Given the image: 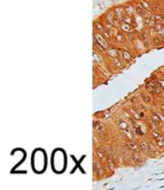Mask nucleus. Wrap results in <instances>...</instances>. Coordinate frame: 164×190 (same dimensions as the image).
<instances>
[{"mask_svg":"<svg viewBox=\"0 0 164 190\" xmlns=\"http://www.w3.org/2000/svg\"><path fill=\"white\" fill-rule=\"evenodd\" d=\"M94 39H95L96 41H97L98 44H101L103 47H105L106 49H108V43H107V40H106V38L104 37L103 35H102L101 33H95L94 34Z\"/></svg>","mask_w":164,"mask_h":190,"instance_id":"1","label":"nucleus"},{"mask_svg":"<svg viewBox=\"0 0 164 190\" xmlns=\"http://www.w3.org/2000/svg\"><path fill=\"white\" fill-rule=\"evenodd\" d=\"M105 20L107 22H109L112 26H116L117 22H118V19H117L116 16H115V12H114V10H111V11H108L107 14H106Z\"/></svg>","mask_w":164,"mask_h":190,"instance_id":"2","label":"nucleus"},{"mask_svg":"<svg viewBox=\"0 0 164 190\" xmlns=\"http://www.w3.org/2000/svg\"><path fill=\"white\" fill-rule=\"evenodd\" d=\"M145 88H146V91L148 93H152V94H155L156 92V88H157V85L155 84V82L153 79L148 80L146 82V85H145Z\"/></svg>","mask_w":164,"mask_h":190,"instance_id":"3","label":"nucleus"},{"mask_svg":"<svg viewBox=\"0 0 164 190\" xmlns=\"http://www.w3.org/2000/svg\"><path fill=\"white\" fill-rule=\"evenodd\" d=\"M114 12H115V16L117 19H118V21H122V19H123L124 15H125V9L123 7H116V8L114 9Z\"/></svg>","mask_w":164,"mask_h":190,"instance_id":"4","label":"nucleus"},{"mask_svg":"<svg viewBox=\"0 0 164 190\" xmlns=\"http://www.w3.org/2000/svg\"><path fill=\"white\" fill-rule=\"evenodd\" d=\"M119 29H121L122 33H126L127 34L128 32H131V30H132V25L126 24V22L122 21L121 25H119Z\"/></svg>","mask_w":164,"mask_h":190,"instance_id":"5","label":"nucleus"},{"mask_svg":"<svg viewBox=\"0 0 164 190\" xmlns=\"http://www.w3.org/2000/svg\"><path fill=\"white\" fill-rule=\"evenodd\" d=\"M107 55L111 57V58H117L119 56V53H118V49L116 48H111V49H107Z\"/></svg>","mask_w":164,"mask_h":190,"instance_id":"6","label":"nucleus"},{"mask_svg":"<svg viewBox=\"0 0 164 190\" xmlns=\"http://www.w3.org/2000/svg\"><path fill=\"white\" fill-rule=\"evenodd\" d=\"M146 8H145L144 6H143V4L142 2H140V4H137V6H136V14L139 15V16H142L143 17V15H144V12L146 11Z\"/></svg>","mask_w":164,"mask_h":190,"instance_id":"7","label":"nucleus"},{"mask_svg":"<svg viewBox=\"0 0 164 190\" xmlns=\"http://www.w3.org/2000/svg\"><path fill=\"white\" fill-rule=\"evenodd\" d=\"M124 9H125V15H128V16H131V17L136 12V10H134V7H133L132 5H127Z\"/></svg>","mask_w":164,"mask_h":190,"instance_id":"8","label":"nucleus"},{"mask_svg":"<svg viewBox=\"0 0 164 190\" xmlns=\"http://www.w3.org/2000/svg\"><path fill=\"white\" fill-rule=\"evenodd\" d=\"M121 58L123 59V61H125V62H128L129 59L132 58V55H131V53H128L127 50H122L121 51Z\"/></svg>","mask_w":164,"mask_h":190,"instance_id":"9","label":"nucleus"},{"mask_svg":"<svg viewBox=\"0 0 164 190\" xmlns=\"http://www.w3.org/2000/svg\"><path fill=\"white\" fill-rule=\"evenodd\" d=\"M94 129H95V131L98 132V133H103L105 127H104V125L101 124L100 122H94Z\"/></svg>","mask_w":164,"mask_h":190,"instance_id":"10","label":"nucleus"},{"mask_svg":"<svg viewBox=\"0 0 164 190\" xmlns=\"http://www.w3.org/2000/svg\"><path fill=\"white\" fill-rule=\"evenodd\" d=\"M144 22H145V25L148 26L150 28H154V26L156 25V24H155V19H154V17H152V18H147V19H144Z\"/></svg>","mask_w":164,"mask_h":190,"instance_id":"11","label":"nucleus"},{"mask_svg":"<svg viewBox=\"0 0 164 190\" xmlns=\"http://www.w3.org/2000/svg\"><path fill=\"white\" fill-rule=\"evenodd\" d=\"M115 40L117 41V43L122 44V43H124L125 37H123V34L122 33H115Z\"/></svg>","mask_w":164,"mask_h":190,"instance_id":"12","label":"nucleus"},{"mask_svg":"<svg viewBox=\"0 0 164 190\" xmlns=\"http://www.w3.org/2000/svg\"><path fill=\"white\" fill-rule=\"evenodd\" d=\"M118 126L121 127L122 131H126V130H129L128 129V125H127L126 122L122 121V120H118Z\"/></svg>","mask_w":164,"mask_h":190,"instance_id":"13","label":"nucleus"},{"mask_svg":"<svg viewBox=\"0 0 164 190\" xmlns=\"http://www.w3.org/2000/svg\"><path fill=\"white\" fill-rule=\"evenodd\" d=\"M94 171H95V173H98L100 176H102V173H103L101 166L97 165V161H94Z\"/></svg>","mask_w":164,"mask_h":190,"instance_id":"14","label":"nucleus"},{"mask_svg":"<svg viewBox=\"0 0 164 190\" xmlns=\"http://www.w3.org/2000/svg\"><path fill=\"white\" fill-rule=\"evenodd\" d=\"M151 118H152V121L156 122L157 124L161 122V118L157 115V113H155V112H152V113H151Z\"/></svg>","mask_w":164,"mask_h":190,"instance_id":"15","label":"nucleus"},{"mask_svg":"<svg viewBox=\"0 0 164 190\" xmlns=\"http://www.w3.org/2000/svg\"><path fill=\"white\" fill-rule=\"evenodd\" d=\"M140 148H141V150H142L143 152H147V151H148V144L145 141H141Z\"/></svg>","mask_w":164,"mask_h":190,"instance_id":"16","label":"nucleus"},{"mask_svg":"<svg viewBox=\"0 0 164 190\" xmlns=\"http://www.w3.org/2000/svg\"><path fill=\"white\" fill-rule=\"evenodd\" d=\"M129 112H131V114H132V116L134 118L135 120H140L141 119V116H140V114L136 112V110H135L134 107H131L129 108Z\"/></svg>","mask_w":164,"mask_h":190,"instance_id":"17","label":"nucleus"},{"mask_svg":"<svg viewBox=\"0 0 164 190\" xmlns=\"http://www.w3.org/2000/svg\"><path fill=\"white\" fill-rule=\"evenodd\" d=\"M94 46H95V48H96V49H98V51H105V50H107V49H106L105 47H103V46H102L101 44H98L95 39H94Z\"/></svg>","mask_w":164,"mask_h":190,"instance_id":"18","label":"nucleus"},{"mask_svg":"<svg viewBox=\"0 0 164 190\" xmlns=\"http://www.w3.org/2000/svg\"><path fill=\"white\" fill-rule=\"evenodd\" d=\"M122 21L126 22V24H129V25H132V22H133V19H132V17H131V16H128V15H124V17H123V19H122Z\"/></svg>","mask_w":164,"mask_h":190,"instance_id":"19","label":"nucleus"},{"mask_svg":"<svg viewBox=\"0 0 164 190\" xmlns=\"http://www.w3.org/2000/svg\"><path fill=\"white\" fill-rule=\"evenodd\" d=\"M128 148L131 150H133V151H135V152H137V150H139V148H137V145H136V143L135 142H133V141H129L128 142Z\"/></svg>","mask_w":164,"mask_h":190,"instance_id":"20","label":"nucleus"},{"mask_svg":"<svg viewBox=\"0 0 164 190\" xmlns=\"http://www.w3.org/2000/svg\"><path fill=\"white\" fill-rule=\"evenodd\" d=\"M96 153H97L98 158H100L102 161L105 160V155H104V153H103V151H102L101 148H97V149H96Z\"/></svg>","mask_w":164,"mask_h":190,"instance_id":"21","label":"nucleus"},{"mask_svg":"<svg viewBox=\"0 0 164 190\" xmlns=\"http://www.w3.org/2000/svg\"><path fill=\"white\" fill-rule=\"evenodd\" d=\"M142 98H143V101H144L145 103H150L151 102V96L146 94V93H142Z\"/></svg>","mask_w":164,"mask_h":190,"instance_id":"22","label":"nucleus"},{"mask_svg":"<svg viewBox=\"0 0 164 190\" xmlns=\"http://www.w3.org/2000/svg\"><path fill=\"white\" fill-rule=\"evenodd\" d=\"M163 28H164V25H162V24H156V25L154 26V29H155V32L157 33V34L162 32Z\"/></svg>","mask_w":164,"mask_h":190,"instance_id":"23","label":"nucleus"},{"mask_svg":"<svg viewBox=\"0 0 164 190\" xmlns=\"http://www.w3.org/2000/svg\"><path fill=\"white\" fill-rule=\"evenodd\" d=\"M113 62H114V64H115V66L118 67V68H122V67H123V64H122V62L118 59V57H117V58H114Z\"/></svg>","mask_w":164,"mask_h":190,"instance_id":"24","label":"nucleus"},{"mask_svg":"<svg viewBox=\"0 0 164 190\" xmlns=\"http://www.w3.org/2000/svg\"><path fill=\"white\" fill-rule=\"evenodd\" d=\"M127 39H128L129 41H133V40H134V29H133V28H132L131 32L127 33Z\"/></svg>","mask_w":164,"mask_h":190,"instance_id":"25","label":"nucleus"},{"mask_svg":"<svg viewBox=\"0 0 164 190\" xmlns=\"http://www.w3.org/2000/svg\"><path fill=\"white\" fill-rule=\"evenodd\" d=\"M153 16H152V12L151 11H148V10H146V11L144 12V15H143V18L144 19H147V18H152Z\"/></svg>","mask_w":164,"mask_h":190,"instance_id":"26","label":"nucleus"},{"mask_svg":"<svg viewBox=\"0 0 164 190\" xmlns=\"http://www.w3.org/2000/svg\"><path fill=\"white\" fill-rule=\"evenodd\" d=\"M158 85H160L161 88L164 91V79H158Z\"/></svg>","mask_w":164,"mask_h":190,"instance_id":"27","label":"nucleus"},{"mask_svg":"<svg viewBox=\"0 0 164 190\" xmlns=\"http://www.w3.org/2000/svg\"><path fill=\"white\" fill-rule=\"evenodd\" d=\"M139 114H140V116H141V119H144L145 118V113H144V111H140L139 112Z\"/></svg>","mask_w":164,"mask_h":190,"instance_id":"28","label":"nucleus"},{"mask_svg":"<svg viewBox=\"0 0 164 190\" xmlns=\"http://www.w3.org/2000/svg\"><path fill=\"white\" fill-rule=\"evenodd\" d=\"M141 39H142V40H146V36H145V34H141Z\"/></svg>","mask_w":164,"mask_h":190,"instance_id":"29","label":"nucleus"},{"mask_svg":"<svg viewBox=\"0 0 164 190\" xmlns=\"http://www.w3.org/2000/svg\"><path fill=\"white\" fill-rule=\"evenodd\" d=\"M158 35H160V36H163V37H164V28H163V30H162V32H161V33H158Z\"/></svg>","mask_w":164,"mask_h":190,"instance_id":"30","label":"nucleus"},{"mask_svg":"<svg viewBox=\"0 0 164 190\" xmlns=\"http://www.w3.org/2000/svg\"><path fill=\"white\" fill-rule=\"evenodd\" d=\"M161 16H162V19L164 20V15H161Z\"/></svg>","mask_w":164,"mask_h":190,"instance_id":"31","label":"nucleus"},{"mask_svg":"<svg viewBox=\"0 0 164 190\" xmlns=\"http://www.w3.org/2000/svg\"><path fill=\"white\" fill-rule=\"evenodd\" d=\"M163 130H164V125H163Z\"/></svg>","mask_w":164,"mask_h":190,"instance_id":"32","label":"nucleus"}]
</instances>
